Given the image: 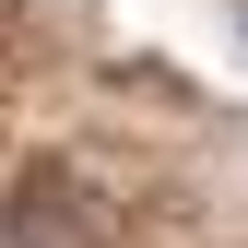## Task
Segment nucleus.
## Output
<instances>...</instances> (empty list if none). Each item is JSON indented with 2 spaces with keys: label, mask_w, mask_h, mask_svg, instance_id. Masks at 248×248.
<instances>
[{
  "label": "nucleus",
  "mask_w": 248,
  "mask_h": 248,
  "mask_svg": "<svg viewBox=\"0 0 248 248\" xmlns=\"http://www.w3.org/2000/svg\"><path fill=\"white\" fill-rule=\"evenodd\" d=\"M0 236H12V248H118V213L95 201V177H71V166H24L12 201H0Z\"/></svg>",
  "instance_id": "nucleus-1"
},
{
  "label": "nucleus",
  "mask_w": 248,
  "mask_h": 248,
  "mask_svg": "<svg viewBox=\"0 0 248 248\" xmlns=\"http://www.w3.org/2000/svg\"><path fill=\"white\" fill-rule=\"evenodd\" d=\"M236 36H248V0H236Z\"/></svg>",
  "instance_id": "nucleus-2"
}]
</instances>
